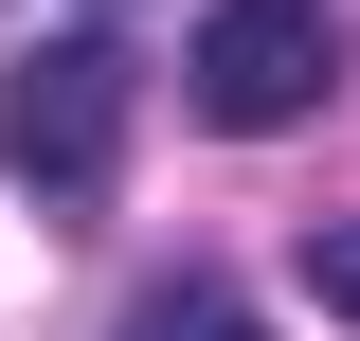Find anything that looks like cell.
<instances>
[{"label": "cell", "mask_w": 360, "mask_h": 341, "mask_svg": "<svg viewBox=\"0 0 360 341\" xmlns=\"http://www.w3.org/2000/svg\"><path fill=\"white\" fill-rule=\"evenodd\" d=\"M0 162L37 198H108V162H127V54L108 36H37L0 72Z\"/></svg>", "instance_id": "1"}, {"label": "cell", "mask_w": 360, "mask_h": 341, "mask_svg": "<svg viewBox=\"0 0 360 341\" xmlns=\"http://www.w3.org/2000/svg\"><path fill=\"white\" fill-rule=\"evenodd\" d=\"M324 0H217L198 18V54H180V90H198V126H307L324 108Z\"/></svg>", "instance_id": "2"}, {"label": "cell", "mask_w": 360, "mask_h": 341, "mask_svg": "<svg viewBox=\"0 0 360 341\" xmlns=\"http://www.w3.org/2000/svg\"><path fill=\"white\" fill-rule=\"evenodd\" d=\"M127 341H270V323H252L234 288H198V269H180V288H144V305H127Z\"/></svg>", "instance_id": "3"}, {"label": "cell", "mask_w": 360, "mask_h": 341, "mask_svg": "<svg viewBox=\"0 0 360 341\" xmlns=\"http://www.w3.org/2000/svg\"><path fill=\"white\" fill-rule=\"evenodd\" d=\"M307 269H324V305H360V215H324V234H307Z\"/></svg>", "instance_id": "4"}]
</instances>
